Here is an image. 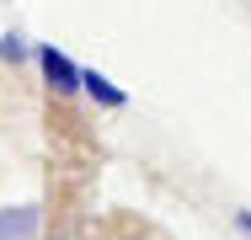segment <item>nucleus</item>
<instances>
[{
  "mask_svg": "<svg viewBox=\"0 0 251 240\" xmlns=\"http://www.w3.org/2000/svg\"><path fill=\"white\" fill-rule=\"evenodd\" d=\"M38 64H43V75H49V86H53L59 96L80 91V70H75V64H70V59H64L53 43H43V48H38Z\"/></svg>",
  "mask_w": 251,
  "mask_h": 240,
  "instance_id": "1",
  "label": "nucleus"
},
{
  "mask_svg": "<svg viewBox=\"0 0 251 240\" xmlns=\"http://www.w3.org/2000/svg\"><path fill=\"white\" fill-rule=\"evenodd\" d=\"M27 53H32V48L22 43L16 32H5V38H0V59H11V64H16V59H27Z\"/></svg>",
  "mask_w": 251,
  "mask_h": 240,
  "instance_id": "4",
  "label": "nucleus"
},
{
  "mask_svg": "<svg viewBox=\"0 0 251 240\" xmlns=\"http://www.w3.org/2000/svg\"><path fill=\"white\" fill-rule=\"evenodd\" d=\"M80 91H91L101 107H123V101H128V96H123L107 75H101V70H80Z\"/></svg>",
  "mask_w": 251,
  "mask_h": 240,
  "instance_id": "3",
  "label": "nucleus"
},
{
  "mask_svg": "<svg viewBox=\"0 0 251 240\" xmlns=\"http://www.w3.org/2000/svg\"><path fill=\"white\" fill-rule=\"evenodd\" d=\"M241 230H246V235H251V214H241Z\"/></svg>",
  "mask_w": 251,
  "mask_h": 240,
  "instance_id": "5",
  "label": "nucleus"
},
{
  "mask_svg": "<svg viewBox=\"0 0 251 240\" xmlns=\"http://www.w3.org/2000/svg\"><path fill=\"white\" fill-rule=\"evenodd\" d=\"M38 224H43V214H38L32 203H22V208H0V240H32V235H38Z\"/></svg>",
  "mask_w": 251,
  "mask_h": 240,
  "instance_id": "2",
  "label": "nucleus"
}]
</instances>
